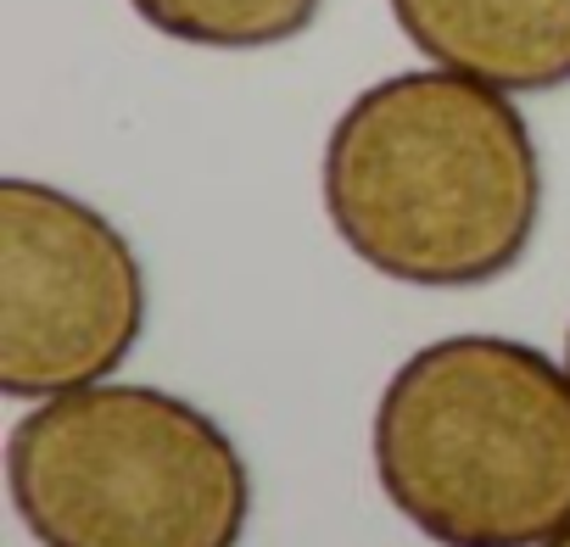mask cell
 <instances>
[{
  "label": "cell",
  "mask_w": 570,
  "mask_h": 547,
  "mask_svg": "<svg viewBox=\"0 0 570 547\" xmlns=\"http://www.w3.org/2000/svg\"><path fill=\"white\" fill-rule=\"evenodd\" d=\"M320 201L336 240L381 280L475 291L520 268L542 229V151L509 90L431 62L342 107Z\"/></svg>",
  "instance_id": "cell-1"
},
{
  "label": "cell",
  "mask_w": 570,
  "mask_h": 547,
  "mask_svg": "<svg viewBox=\"0 0 570 547\" xmlns=\"http://www.w3.org/2000/svg\"><path fill=\"white\" fill-rule=\"evenodd\" d=\"M146 336L135 240L85 196L0 179V391L46 402L112 380Z\"/></svg>",
  "instance_id": "cell-4"
},
{
  "label": "cell",
  "mask_w": 570,
  "mask_h": 547,
  "mask_svg": "<svg viewBox=\"0 0 570 547\" xmlns=\"http://www.w3.org/2000/svg\"><path fill=\"white\" fill-rule=\"evenodd\" d=\"M129 12L174 46L274 51L303 40L320 23L325 0H129Z\"/></svg>",
  "instance_id": "cell-6"
},
{
  "label": "cell",
  "mask_w": 570,
  "mask_h": 547,
  "mask_svg": "<svg viewBox=\"0 0 570 547\" xmlns=\"http://www.w3.org/2000/svg\"><path fill=\"white\" fill-rule=\"evenodd\" d=\"M542 547H570V530H559L553 541H542Z\"/></svg>",
  "instance_id": "cell-7"
},
{
  "label": "cell",
  "mask_w": 570,
  "mask_h": 547,
  "mask_svg": "<svg viewBox=\"0 0 570 547\" xmlns=\"http://www.w3.org/2000/svg\"><path fill=\"white\" fill-rule=\"evenodd\" d=\"M564 369H570V330H564Z\"/></svg>",
  "instance_id": "cell-8"
},
{
  "label": "cell",
  "mask_w": 570,
  "mask_h": 547,
  "mask_svg": "<svg viewBox=\"0 0 570 547\" xmlns=\"http://www.w3.org/2000/svg\"><path fill=\"white\" fill-rule=\"evenodd\" d=\"M7 491L40 547H240L252 469L235 436L163 386H79L7 436Z\"/></svg>",
  "instance_id": "cell-3"
},
{
  "label": "cell",
  "mask_w": 570,
  "mask_h": 547,
  "mask_svg": "<svg viewBox=\"0 0 570 547\" xmlns=\"http://www.w3.org/2000/svg\"><path fill=\"white\" fill-rule=\"evenodd\" d=\"M403 40L509 96L570 84V0H386Z\"/></svg>",
  "instance_id": "cell-5"
},
{
  "label": "cell",
  "mask_w": 570,
  "mask_h": 547,
  "mask_svg": "<svg viewBox=\"0 0 570 547\" xmlns=\"http://www.w3.org/2000/svg\"><path fill=\"white\" fill-rule=\"evenodd\" d=\"M370 464L436 547H542L570 530V369L514 336L425 341L375 402Z\"/></svg>",
  "instance_id": "cell-2"
}]
</instances>
